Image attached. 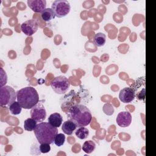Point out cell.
Returning a JSON list of instances; mask_svg holds the SVG:
<instances>
[{"instance_id": "9c48e42d", "label": "cell", "mask_w": 156, "mask_h": 156, "mask_svg": "<svg viewBox=\"0 0 156 156\" xmlns=\"http://www.w3.org/2000/svg\"><path fill=\"white\" fill-rule=\"evenodd\" d=\"M135 98V94L132 87H125L122 89L119 94V98L124 103L131 102Z\"/></svg>"}, {"instance_id": "6da1fadb", "label": "cell", "mask_w": 156, "mask_h": 156, "mask_svg": "<svg viewBox=\"0 0 156 156\" xmlns=\"http://www.w3.org/2000/svg\"><path fill=\"white\" fill-rule=\"evenodd\" d=\"M73 121L77 127L88 126L92 119L90 110L82 104H76L71 106L68 111V118Z\"/></svg>"}, {"instance_id": "8fae6325", "label": "cell", "mask_w": 156, "mask_h": 156, "mask_svg": "<svg viewBox=\"0 0 156 156\" xmlns=\"http://www.w3.org/2000/svg\"><path fill=\"white\" fill-rule=\"evenodd\" d=\"M27 5L35 13H41L46 7L45 0H28Z\"/></svg>"}, {"instance_id": "4fadbf2b", "label": "cell", "mask_w": 156, "mask_h": 156, "mask_svg": "<svg viewBox=\"0 0 156 156\" xmlns=\"http://www.w3.org/2000/svg\"><path fill=\"white\" fill-rule=\"evenodd\" d=\"M76 127H77L76 124L71 120L68 119L63 122L62 127V129L65 134L71 135L73 134V132L76 130Z\"/></svg>"}, {"instance_id": "e0dca14e", "label": "cell", "mask_w": 156, "mask_h": 156, "mask_svg": "<svg viewBox=\"0 0 156 156\" xmlns=\"http://www.w3.org/2000/svg\"><path fill=\"white\" fill-rule=\"evenodd\" d=\"M37 121L32 118L26 119L24 122V130L27 131H32L37 126Z\"/></svg>"}, {"instance_id": "5b68a950", "label": "cell", "mask_w": 156, "mask_h": 156, "mask_svg": "<svg viewBox=\"0 0 156 156\" xmlns=\"http://www.w3.org/2000/svg\"><path fill=\"white\" fill-rule=\"evenodd\" d=\"M51 87L55 93L63 94L68 90L70 83L68 78L63 76H59L54 78L51 81Z\"/></svg>"}, {"instance_id": "8992f818", "label": "cell", "mask_w": 156, "mask_h": 156, "mask_svg": "<svg viewBox=\"0 0 156 156\" xmlns=\"http://www.w3.org/2000/svg\"><path fill=\"white\" fill-rule=\"evenodd\" d=\"M51 9L57 18H63L70 12L71 6L68 1L56 0L52 4Z\"/></svg>"}, {"instance_id": "52a82bcc", "label": "cell", "mask_w": 156, "mask_h": 156, "mask_svg": "<svg viewBox=\"0 0 156 156\" xmlns=\"http://www.w3.org/2000/svg\"><path fill=\"white\" fill-rule=\"evenodd\" d=\"M30 116L37 122L43 121L46 117V112L44 105L41 103H37L31 108Z\"/></svg>"}, {"instance_id": "2e32d148", "label": "cell", "mask_w": 156, "mask_h": 156, "mask_svg": "<svg viewBox=\"0 0 156 156\" xmlns=\"http://www.w3.org/2000/svg\"><path fill=\"white\" fill-rule=\"evenodd\" d=\"M96 148V144L91 140H88L84 142L82 146V149L87 154H91Z\"/></svg>"}, {"instance_id": "7c38bea8", "label": "cell", "mask_w": 156, "mask_h": 156, "mask_svg": "<svg viewBox=\"0 0 156 156\" xmlns=\"http://www.w3.org/2000/svg\"><path fill=\"white\" fill-rule=\"evenodd\" d=\"M48 122L55 127H58L62 124L63 118L58 113H54L51 114L48 118Z\"/></svg>"}, {"instance_id": "9a60e30c", "label": "cell", "mask_w": 156, "mask_h": 156, "mask_svg": "<svg viewBox=\"0 0 156 156\" xmlns=\"http://www.w3.org/2000/svg\"><path fill=\"white\" fill-rule=\"evenodd\" d=\"M93 41L96 46L98 47H101L104 46L106 42V36L103 33H97L94 36Z\"/></svg>"}, {"instance_id": "5bb4252c", "label": "cell", "mask_w": 156, "mask_h": 156, "mask_svg": "<svg viewBox=\"0 0 156 156\" xmlns=\"http://www.w3.org/2000/svg\"><path fill=\"white\" fill-rule=\"evenodd\" d=\"M41 19L46 21L48 22L53 20L55 17V15L52 9L51 8H46L41 13Z\"/></svg>"}, {"instance_id": "ac0fdd59", "label": "cell", "mask_w": 156, "mask_h": 156, "mask_svg": "<svg viewBox=\"0 0 156 156\" xmlns=\"http://www.w3.org/2000/svg\"><path fill=\"white\" fill-rule=\"evenodd\" d=\"M75 134L80 140L85 139L89 135V130L85 127H79L76 131Z\"/></svg>"}, {"instance_id": "277c9868", "label": "cell", "mask_w": 156, "mask_h": 156, "mask_svg": "<svg viewBox=\"0 0 156 156\" xmlns=\"http://www.w3.org/2000/svg\"><path fill=\"white\" fill-rule=\"evenodd\" d=\"M16 99V92L10 86L5 85L0 88V106L9 107Z\"/></svg>"}, {"instance_id": "ffe728a7", "label": "cell", "mask_w": 156, "mask_h": 156, "mask_svg": "<svg viewBox=\"0 0 156 156\" xmlns=\"http://www.w3.org/2000/svg\"><path fill=\"white\" fill-rule=\"evenodd\" d=\"M65 141V136L63 133H57L54 139V143L57 146H62Z\"/></svg>"}, {"instance_id": "30bf717a", "label": "cell", "mask_w": 156, "mask_h": 156, "mask_svg": "<svg viewBox=\"0 0 156 156\" xmlns=\"http://www.w3.org/2000/svg\"><path fill=\"white\" fill-rule=\"evenodd\" d=\"M117 124L121 127H128L132 122V115L128 112H119L116 118Z\"/></svg>"}, {"instance_id": "ba28073f", "label": "cell", "mask_w": 156, "mask_h": 156, "mask_svg": "<svg viewBox=\"0 0 156 156\" xmlns=\"http://www.w3.org/2000/svg\"><path fill=\"white\" fill-rule=\"evenodd\" d=\"M22 32L28 36L34 34L38 30V24L34 20H29L22 23L21 26Z\"/></svg>"}, {"instance_id": "d6986e66", "label": "cell", "mask_w": 156, "mask_h": 156, "mask_svg": "<svg viewBox=\"0 0 156 156\" xmlns=\"http://www.w3.org/2000/svg\"><path fill=\"white\" fill-rule=\"evenodd\" d=\"M9 109L12 114L16 115L21 113L22 107L18 101H15L9 107Z\"/></svg>"}, {"instance_id": "44dd1931", "label": "cell", "mask_w": 156, "mask_h": 156, "mask_svg": "<svg viewBox=\"0 0 156 156\" xmlns=\"http://www.w3.org/2000/svg\"><path fill=\"white\" fill-rule=\"evenodd\" d=\"M39 149H40V151L41 153L45 154V153L49 152L51 151V146H50L49 144L41 143V144H40Z\"/></svg>"}, {"instance_id": "3957f363", "label": "cell", "mask_w": 156, "mask_h": 156, "mask_svg": "<svg viewBox=\"0 0 156 156\" xmlns=\"http://www.w3.org/2000/svg\"><path fill=\"white\" fill-rule=\"evenodd\" d=\"M16 99L22 108H32L39 102V96L32 87H26L16 91Z\"/></svg>"}, {"instance_id": "7a4b0ae2", "label": "cell", "mask_w": 156, "mask_h": 156, "mask_svg": "<svg viewBox=\"0 0 156 156\" xmlns=\"http://www.w3.org/2000/svg\"><path fill=\"white\" fill-rule=\"evenodd\" d=\"M34 132L39 143L51 144L54 141L55 137L58 133V129L49 122H41L37 124Z\"/></svg>"}]
</instances>
